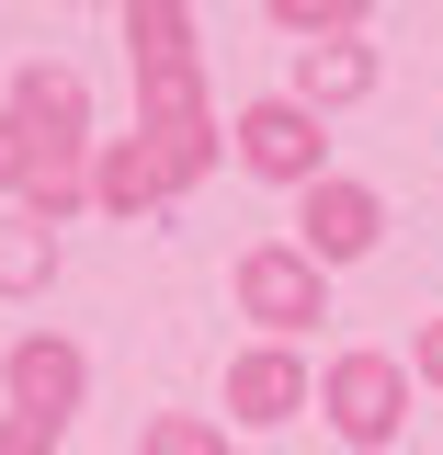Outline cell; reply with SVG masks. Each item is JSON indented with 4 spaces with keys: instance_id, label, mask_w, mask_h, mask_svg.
Returning <instances> with one entry per match:
<instances>
[{
    "instance_id": "5",
    "label": "cell",
    "mask_w": 443,
    "mask_h": 455,
    "mask_svg": "<svg viewBox=\"0 0 443 455\" xmlns=\"http://www.w3.org/2000/svg\"><path fill=\"white\" fill-rule=\"evenodd\" d=\"M387 239V194L376 182H352V171H330V182H307L296 194V251L319 262V274H341V262H364Z\"/></svg>"
},
{
    "instance_id": "2",
    "label": "cell",
    "mask_w": 443,
    "mask_h": 455,
    "mask_svg": "<svg viewBox=\"0 0 443 455\" xmlns=\"http://www.w3.org/2000/svg\"><path fill=\"white\" fill-rule=\"evenodd\" d=\"M125 57L148 125H205V68H194V12L182 0H125Z\"/></svg>"
},
{
    "instance_id": "3",
    "label": "cell",
    "mask_w": 443,
    "mask_h": 455,
    "mask_svg": "<svg viewBox=\"0 0 443 455\" xmlns=\"http://www.w3.org/2000/svg\"><path fill=\"white\" fill-rule=\"evenodd\" d=\"M239 319H262L273 341H296V331H319L330 319V274L296 251V239H262V251H239Z\"/></svg>"
},
{
    "instance_id": "8",
    "label": "cell",
    "mask_w": 443,
    "mask_h": 455,
    "mask_svg": "<svg viewBox=\"0 0 443 455\" xmlns=\"http://www.w3.org/2000/svg\"><path fill=\"white\" fill-rule=\"evenodd\" d=\"M307 364H296V341H250L239 364H227V421H250V433H273V421H296L307 410Z\"/></svg>"
},
{
    "instance_id": "7",
    "label": "cell",
    "mask_w": 443,
    "mask_h": 455,
    "mask_svg": "<svg viewBox=\"0 0 443 455\" xmlns=\"http://www.w3.org/2000/svg\"><path fill=\"white\" fill-rule=\"evenodd\" d=\"M0 387H12V410H23V421H68V410H80V387H91V364H80V341L35 331V341H12V353H0Z\"/></svg>"
},
{
    "instance_id": "1",
    "label": "cell",
    "mask_w": 443,
    "mask_h": 455,
    "mask_svg": "<svg viewBox=\"0 0 443 455\" xmlns=\"http://www.w3.org/2000/svg\"><path fill=\"white\" fill-rule=\"evenodd\" d=\"M205 171H217V125H137V137H103L91 205H114V217H160L170 194H194Z\"/></svg>"
},
{
    "instance_id": "13",
    "label": "cell",
    "mask_w": 443,
    "mask_h": 455,
    "mask_svg": "<svg viewBox=\"0 0 443 455\" xmlns=\"http://www.w3.org/2000/svg\"><path fill=\"white\" fill-rule=\"evenodd\" d=\"M0 455H57V421H23V410H12V421H0Z\"/></svg>"
},
{
    "instance_id": "12",
    "label": "cell",
    "mask_w": 443,
    "mask_h": 455,
    "mask_svg": "<svg viewBox=\"0 0 443 455\" xmlns=\"http://www.w3.org/2000/svg\"><path fill=\"white\" fill-rule=\"evenodd\" d=\"M148 455H227V433L194 421V410H170V421H148Z\"/></svg>"
},
{
    "instance_id": "11",
    "label": "cell",
    "mask_w": 443,
    "mask_h": 455,
    "mask_svg": "<svg viewBox=\"0 0 443 455\" xmlns=\"http://www.w3.org/2000/svg\"><path fill=\"white\" fill-rule=\"evenodd\" d=\"M273 23L296 46H330V35H364V0H273Z\"/></svg>"
},
{
    "instance_id": "14",
    "label": "cell",
    "mask_w": 443,
    "mask_h": 455,
    "mask_svg": "<svg viewBox=\"0 0 443 455\" xmlns=\"http://www.w3.org/2000/svg\"><path fill=\"white\" fill-rule=\"evenodd\" d=\"M409 376H421V387H443V319H421V341H409Z\"/></svg>"
},
{
    "instance_id": "6",
    "label": "cell",
    "mask_w": 443,
    "mask_h": 455,
    "mask_svg": "<svg viewBox=\"0 0 443 455\" xmlns=\"http://www.w3.org/2000/svg\"><path fill=\"white\" fill-rule=\"evenodd\" d=\"M227 137H239V171H262V182H296V194H307V182H330V125L296 103V92L250 103Z\"/></svg>"
},
{
    "instance_id": "10",
    "label": "cell",
    "mask_w": 443,
    "mask_h": 455,
    "mask_svg": "<svg viewBox=\"0 0 443 455\" xmlns=\"http://www.w3.org/2000/svg\"><path fill=\"white\" fill-rule=\"evenodd\" d=\"M46 274H57V239L12 205V217H0V296H46Z\"/></svg>"
},
{
    "instance_id": "4",
    "label": "cell",
    "mask_w": 443,
    "mask_h": 455,
    "mask_svg": "<svg viewBox=\"0 0 443 455\" xmlns=\"http://www.w3.org/2000/svg\"><path fill=\"white\" fill-rule=\"evenodd\" d=\"M319 410H330L341 444H398V421H409V364H398V353H330Z\"/></svg>"
},
{
    "instance_id": "9",
    "label": "cell",
    "mask_w": 443,
    "mask_h": 455,
    "mask_svg": "<svg viewBox=\"0 0 443 455\" xmlns=\"http://www.w3.org/2000/svg\"><path fill=\"white\" fill-rule=\"evenodd\" d=\"M376 92V46H352V35H330V46H296V103L307 114H341Z\"/></svg>"
}]
</instances>
